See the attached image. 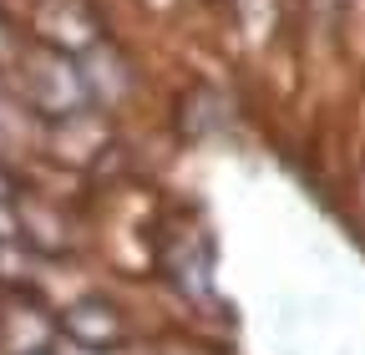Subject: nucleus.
Here are the masks:
<instances>
[{
	"label": "nucleus",
	"instance_id": "1",
	"mask_svg": "<svg viewBox=\"0 0 365 355\" xmlns=\"http://www.w3.org/2000/svg\"><path fill=\"white\" fill-rule=\"evenodd\" d=\"M66 330H71V340H81V345H91V350H107V345H122V315L107 304V299H86V304H76L71 315H66Z\"/></svg>",
	"mask_w": 365,
	"mask_h": 355
},
{
	"label": "nucleus",
	"instance_id": "2",
	"mask_svg": "<svg viewBox=\"0 0 365 355\" xmlns=\"http://www.w3.org/2000/svg\"><path fill=\"white\" fill-rule=\"evenodd\" d=\"M36 355H46V350H36Z\"/></svg>",
	"mask_w": 365,
	"mask_h": 355
}]
</instances>
